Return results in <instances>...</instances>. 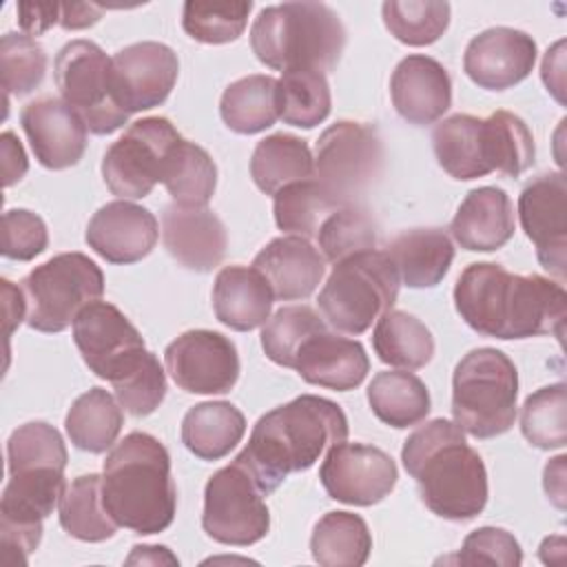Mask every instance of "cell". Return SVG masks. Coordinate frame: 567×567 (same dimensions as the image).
Listing matches in <instances>:
<instances>
[{"mask_svg": "<svg viewBox=\"0 0 567 567\" xmlns=\"http://www.w3.org/2000/svg\"><path fill=\"white\" fill-rule=\"evenodd\" d=\"M454 306L478 334L494 339L563 337L567 295L543 275H514L494 261L470 264L456 286Z\"/></svg>", "mask_w": 567, "mask_h": 567, "instance_id": "1", "label": "cell"}, {"mask_svg": "<svg viewBox=\"0 0 567 567\" xmlns=\"http://www.w3.org/2000/svg\"><path fill=\"white\" fill-rule=\"evenodd\" d=\"M348 439L343 410L323 396L301 394L255 423L246 447L235 456L272 494L292 472L310 470L321 454Z\"/></svg>", "mask_w": 567, "mask_h": 567, "instance_id": "2", "label": "cell"}, {"mask_svg": "<svg viewBox=\"0 0 567 567\" xmlns=\"http://www.w3.org/2000/svg\"><path fill=\"white\" fill-rule=\"evenodd\" d=\"M401 461L432 514L461 523L485 509L487 470L456 423L434 419L414 430L401 447Z\"/></svg>", "mask_w": 567, "mask_h": 567, "instance_id": "3", "label": "cell"}, {"mask_svg": "<svg viewBox=\"0 0 567 567\" xmlns=\"http://www.w3.org/2000/svg\"><path fill=\"white\" fill-rule=\"evenodd\" d=\"M102 501L111 518L135 534L164 532L177 509L171 454L148 432H131L106 454Z\"/></svg>", "mask_w": 567, "mask_h": 567, "instance_id": "4", "label": "cell"}, {"mask_svg": "<svg viewBox=\"0 0 567 567\" xmlns=\"http://www.w3.org/2000/svg\"><path fill=\"white\" fill-rule=\"evenodd\" d=\"M257 60L275 71L310 69L328 73L346 47V27L323 2H284L264 7L250 29Z\"/></svg>", "mask_w": 567, "mask_h": 567, "instance_id": "5", "label": "cell"}, {"mask_svg": "<svg viewBox=\"0 0 567 567\" xmlns=\"http://www.w3.org/2000/svg\"><path fill=\"white\" fill-rule=\"evenodd\" d=\"M518 370L496 348L470 350L452 374L454 423L474 439L505 434L516 419Z\"/></svg>", "mask_w": 567, "mask_h": 567, "instance_id": "6", "label": "cell"}, {"mask_svg": "<svg viewBox=\"0 0 567 567\" xmlns=\"http://www.w3.org/2000/svg\"><path fill=\"white\" fill-rule=\"evenodd\" d=\"M399 286V272L385 250H363L334 264L317 303L326 323L341 334L357 337L392 310Z\"/></svg>", "mask_w": 567, "mask_h": 567, "instance_id": "7", "label": "cell"}, {"mask_svg": "<svg viewBox=\"0 0 567 567\" xmlns=\"http://www.w3.org/2000/svg\"><path fill=\"white\" fill-rule=\"evenodd\" d=\"M27 323L38 332H62L82 308L104 292L100 266L84 252H60L22 279Z\"/></svg>", "mask_w": 567, "mask_h": 567, "instance_id": "8", "label": "cell"}, {"mask_svg": "<svg viewBox=\"0 0 567 567\" xmlns=\"http://www.w3.org/2000/svg\"><path fill=\"white\" fill-rule=\"evenodd\" d=\"M53 78L62 100L91 133L109 135L126 124L128 113L113 93V62L93 40L66 42L55 55Z\"/></svg>", "mask_w": 567, "mask_h": 567, "instance_id": "9", "label": "cell"}, {"mask_svg": "<svg viewBox=\"0 0 567 567\" xmlns=\"http://www.w3.org/2000/svg\"><path fill=\"white\" fill-rule=\"evenodd\" d=\"M73 341L89 370L113 388L124 385L151 361L140 330L109 301H93L73 321Z\"/></svg>", "mask_w": 567, "mask_h": 567, "instance_id": "10", "label": "cell"}, {"mask_svg": "<svg viewBox=\"0 0 567 567\" xmlns=\"http://www.w3.org/2000/svg\"><path fill=\"white\" fill-rule=\"evenodd\" d=\"M255 476L237 458L217 470L204 487V532L221 543L248 547L270 529V512Z\"/></svg>", "mask_w": 567, "mask_h": 567, "instance_id": "11", "label": "cell"}, {"mask_svg": "<svg viewBox=\"0 0 567 567\" xmlns=\"http://www.w3.org/2000/svg\"><path fill=\"white\" fill-rule=\"evenodd\" d=\"M381 168L383 142L372 124L339 120L317 140L315 175L343 204H357Z\"/></svg>", "mask_w": 567, "mask_h": 567, "instance_id": "12", "label": "cell"}, {"mask_svg": "<svg viewBox=\"0 0 567 567\" xmlns=\"http://www.w3.org/2000/svg\"><path fill=\"white\" fill-rule=\"evenodd\" d=\"M182 135L171 120L153 115L133 122L120 140H115L102 159V177L106 188L120 199H142L157 182L166 155Z\"/></svg>", "mask_w": 567, "mask_h": 567, "instance_id": "13", "label": "cell"}, {"mask_svg": "<svg viewBox=\"0 0 567 567\" xmlns=\"http://www.w3.org/2000/svg\"><path fill=\"white\" fill-rule=\"evenodd\" d=\"M175 385L190 394H226L239 379L235 343L215 330H186L164 350Z\"/></svg>", "mask_w": 567, "mask_h": 567, "instance_id": "14", "label": "cell"}, {"mask_svg": "<svg viewBox=\"0 0 567 567\" xmlns=\"http://www.w3.org/2000/svg\"><path fill=\"white\" fill-rule=\"evenodd\" d=\"M396 463L381 447L365 443H337L326 452L319 481L326 494L339 503L370 507L383 501L396 485Z\"/></svg>", "mask_w": 567, "mask_h": 567, "instance_id": "15", "label": "cell"}, {"mask_svg": "<svg viewBox=\"0 0 567 567\" xmlns=\"http://www.w3.org/2000/svg\"><path fill=\"white\" fill-rule=\"evenodd\" d=\"M111 62L113 93L128 115L164 104L179 73L177 53L168 44L153 40L120 49Z\"/></svg>", "mask_w": 567, "mask_h": 567, "instance_id": "16", "label": "cell"}, {"mask_svg": "<svg viewBox=\"0 0 567 567\" xmlns=\"http://www.w3.org/2000/svg\"><path fill=\"white\" fill-rule=\"evenodd\" d=\"M518 219L536 246L540 266L563 284L567 264V184L560 171L543 173L520 190Z\"/></svg>", "mask_w": 567, "mask_h": 567, "instance_id": "17", "label": "cell"}, {"mask_svg": "<svg viewBox=\"0 0 567 567\" xmlns=\"http://www.w3.org/2000/svg\"><path fill=\"white\" fill-rule=\"evenodd\" d=\"M536 42L512 27H492L474 35L463 53V71L487 91H505L523 82L536 64Z\"/></svg>", "mask_w": 567, "mask_h": 567, "instance_id": "18", "label": "cell"}, {"mask_svg": "<svg viewBox=\"0 0 567 567\" xmlns=\"http://www.w3.org/2000/svg\"><path fill=\"white\" fill-rule=\"evenodd\" d=\"M22 131L35 159L51 171L75 166L86 151V124L60 97H38L20 111Z\"/></svg>", "mask_w": 567, "mask_h": 567, "instance_id": "19", "label": "cell"}, {"mask_svg": "<svg viewBox=\"0 0 567 567\" xmlns=\"http://www.w3.org/2000/svg\"><path fill=\"white\" fill-rule=\"evenodd\" d=\"M159 226L155 215L133 202L115 199L104 204L86 226V244L109 264H135L157 244Z\"/></svg>", "mask_w": 567, "mask_h": 567, "instance_id": "20", "label": "cell"}, {"mask_svg": "<svg viewBox=\"0 0 567 567\" xmlns=\"http://www.w3.org/2000/svg\"><path fill=\"white\" fill-rule=\"evenodd\" d=\"M439 166L454 179H476L498 171V151L489 117L454 113L432 131Z\"/></svg>", "mask_w": 567, "mask_h": 567, "instance_id": "21", "label": "cell"}, {"mask_svg": "<svg viewBox=\"0 0 567 567\" xmlns=\"http://www.w3.org/2000/svg\"><path fill=\"white\" fill-rule=\"evenodd\" d=\"M162 241L168 255L188 270L210 272L224 261L228 233L208 208L168 204L162 213Z\"/></svg>", "mask_w": 567, "mask_h": 567, "instance_id": "22", "label": "cell"}, {"mask_svg": "<svg viewBox=\"0 0 567 567\" xmlns=\"http://www.w3.org/2000/svg\"><path fill=\"white\" fill-rule=\"evenodd\" d=\"M390 95L405 122L425 126L443 117L452 106V80L439 60L414 53L403 58L392 71Z\"/></svg>", "mask_w": 567, "mask_h": 567, "instance_id": "23", "label": "cell"}, {"mask_svg": "<svg viewBox=\"0 0 567 567\" xmlns=\"http://www.w3.org/2000/svg\"><path fill=\"white\" fill-rule=\"evenodd\" d=\"M292 370L310 385L348 392L363 383L370 361L359 341L323 328L299 346Z\"/></svg>", "mask_w": 567, "mask_h": 567, "instance_id": "24", "label": "cell"}, {"mask_svg": "<svg viewBox=\"0 0 567 567\" xmlns=\"http://www.w3.org/2000/svg\"><path fill=\"white\" fill-rule=\"evenodd\" d=\"M252 268L268 281L275 299L295 301L317 290L326 272V259L310 239L284 235L275 237L257 252Z\"/></svg>", "mask_w": 567, "mask_h": 567, "instance_id": "25", "label": "cell"}, {"mask_svg": "<svg viewBox=\"0 0 567 567\" xmlns=\"http://www.w3.org/2000/svg\"><path fill=\"white\" fill-rule=\"evenodd\" d=\"M514 206L509 195L496 186H481L465 195L450 224L454 241L470 252L503 248L514 235Z\"/></svg>", "mask_w": 567, "mask_h": 567, "instance_id": "26", "label": "cell"}, {"mask_svg": "<svg viewBox=\"0 0 567 567\" xmlns=\"http://www.w3.org/2000/svg\"><path fill=\"white\" fill-rule=\"evenodd\" d=\"M272 290L259 270L248 266H224L213 284L215 317L237 332L264 326L272 310Z\"/></svg>", "mask_w": 567, "mask_h": 567, "instance_id": "27", "label": "cell"}, {"mask_svg": "<svg viewBox=\"0 0 567 567\" xmlns=\"http://www.w3.org/2000/svg\"><path fill=\"white\" fill-rule=\"evenodd\" d=\"M385 255L408 288H434L452 266L454 246L441 228H412L396 235Z\"/></svg>", "mask_w": 567, "mask_h": 567, "instance_id": "28", "label": "cell"}, {"mask_svg": "<svg viewBox=\"0 0 567 567\" xmlns=\"http://www.w3.org/2000/svg\"><path fill=\"white\" fill-rule=\"evenodd\" d=\"M246 419L228 401H204L182 419V443L202 461H219L244 439Z\"/></svg>", "mask_w": 567, "mask_h": 567, "instance_id": "29", "label": "cell"}, {"mask_svg": "<svg viewBox=\"0 0 567 567\" xmlns=\"http://www.w3.org/2000/svg\"><path fill=\"white\" fill-rule=\"evenodd\" d=\"M250 177L266 195L315 177V157L308 142L290 133H272L259 140L250 157Z\"/></svg>", "mask_w": 567, "mask_h": 567, "instance_id": "30", "label": "cell"}, {"mask_svg": "<svg viewBox=\"0 0 567 567\" xmlns=\"http://www.w3.org/2000/svg\"><path fill=\"white\" fill-rule=\"evenodd\" d=\"M368 403L379 421L403 430L421 423L430 414V392L425 383L408 370H385L372 377Z\"/></svg>", "mask_w": 567, "mask_h": 567, "instance_id": "31", "label": "cell"}, {"mask_svg": "<svg viewBox=\"0 0 567 567\" xmlns=\"http://www.w3.org/2000/svg\"><path fill=\"white\" fill-rule=\"evenodd\" d=\"M219 115L239 135H255L270 128L279 117L277 80L259 73L235 80L221 93Z\"/></svg>", "mask_w": 567, "mask_h": 567, "instance_id": "32", "label": "cell"}, {"mask_svg": "<svg viewBox=\"0 0 567 567\" xmlns=\"http://www.w3.org/2000/svg\"><path fill=\"white\" fill-rule=\"evenodd\" d=\"M162 184L173 197V204L184 208H206L215 195L217 166L202 146L182 137L166 155Z\"/></svg>", "mask_w": 567, "mask_h": 567, "instance_id": "33", "label": "cell"}, {"mask_svg": "<svg viewBox=\"0 0 567 567\" xmlns=\"http://www.w3.org/2000/svg\"><path fill=\"white\" fill-rule=\"evenodd\" d=\"M370 549L368 523L352 512L323 514L310 536V554L323 567H361L368 563Z\"/></svg>", "mask_w": 567, "mask_h": 567, "instance_id": "34", "label": "cell"}, {"mask_svg": "<svg viewBox=\"0 0 567 567\" xmlns=\"http://www.w3.org/2000/svg\"><path fill=\"white\" fill-rule=\"evenodd\" d=\"M124 425V412L104 388L80 394L66 412L64 427L78 450L102 454L113 447Z\"/></svg>", "mask_w": 567, "mask_h": 567, "instance_id": "35", "label": "cell"}, {"mask_svg": "<svg viewBox=\"0 0 567 567\" xmlns=\"http://www.w3.org/2000/svg\"><path fill=\"white\" fill-rule=\"evenodd\" d=\"M377 357L394 368L419 370L434 357V337L427 326L403 310H388L372 332Z\"/></svg>", "mask_w": 567, "mask_h": 567, "instance_id": "36", "label": "cell"}, {"mask_svg": "<svg viewBox=\"0 0 567 567\" xmlns=\"http://www.w3.org/2000/svg\"><path fill=\"white\" fill-rule=\"evenodd\" d=\"M58 514L62 529L84 543L113 538L120 527L104 507L100 474H82L73 478L60 498Z\"/></svg>", "mask_w": 567, "mask_h": 567, "instance_id": "37", "label": "cell"}, {"mask_svg": "<svg viewBox=\"0 0 567 567\" xmlns=\"http://www.w3.org/2000/svg\"><path fill=\"white\" fill-rule=\"evenodd\" d=\"M272 197V213L279 230L306 239L317 237L326 217L346 206L317 177L288 184Z\"/></svg>", "mask_w": 567, "mask_h": 567, "instance_id": "38", "label": "cell"}, {"mask_svg": "<svg viewBox=\"0 0 567 567\" xmlns=\"http://www.w3.org/2000/svg\"><path fill=\"white\" fill-rule=\"evenodd\" d=\"M279 117L299 128H315L332 109L330 84L323 73L310 69L284 71L277 80Z\"/></svg>", "mask_w": 567, "mask_h": 567, "instance_id": "39", "label": "cell"}, {"mask_svg": "<svg viewBox=\"0 0 567 567\" xmlns=\"http://www.w3.org/2000/svg\"><path fill=\"white\" fill-rule=\"evenodd\" d=\"M450 11L441 0H388L381 7L385 29L408 47L436 42L450 24Z\"/></svg>", "mask_w": 567, "mask_h": 567, "instance_id": "40", "label": "cell"}, {"mask_svg": "<svg viewBox=\"0 0 567 567\" xmlns=\"http://www.w3.org/2000/svg\"><path fill=\"white\" fill-rule=\"evenodd\" d=\"M379 228L372 215L359 204H346L326 217L317 230V241L323 259L332 266L363 250H374Z\"/></svg>", "mask_w": 567, "mask_h": 567, "instance_id": "41", "label": "cell"}, {"mask_svg": "<svg viewBox=\"0 0 567 567\" xmlns=\"http://www.w3.org/2000/svg\"><path fill=\"white\" fill-rule=\"evenodd\" d=\"M520 432L538 450L567 443V385L554 383L529 394L520 410Z\"/></svg>", "mask_w": 567, "mask_h": 567, "instance_id": "42", "label": "cell"}, {"mask_svg": "<svg viewBox=\"0 0 567 567\" xmlns=\"http://www.w3.org/2000/svg\"><path fill=\"white\" fill-rule=\"evenodd\" d=\"M252 11L250 0L241 2H184L182 27L184 31L204 44H226L237 40Z\"/></svg>", "mask_w": 567, "mask_h": 567, "instance_id": "43", "label": "cell"}, {"mask_svg": "<svg viewBox=\"0 0 567 567\" xmlns=\"http://www.w3.org/2000/svg\"><path fill=\"white\" fill-rule=\"evenodd\" d=\"M323 328V317H319L310 306H284L264 323L261 348L272 363L292 368L299 346Z\"/></svg>", "mask_w": 567, "mask_h": 567, "instance_id": "44", "label": "cell"}, {"mask_svg": "<svg viewBox=\"0 0 567 567\" xmlns=\"http://www.w3.org/2000/svg\"><path fill=\"white\" fill-rule=\"evenodd\" d=\"M0 73L7 95L22 97L35 91L47 73L42 44L27 33H4L0 40Z\"/></svg>", "mask_w": 567, "mask_h": 567, "instance_id": "45", "label": "cell"}, {"mask_svg": "<svg viewBox=\"0 0 567 567\" xmlns=\"http://www.w3.org/2000/svg\"><path fill=\"white\" fill-rule=\"evenodd\" d=\"M452 560L461 565L518 567L523 563V551L509 532L501 527H478L465 536L461 551Z\"/></svg>", "mask_w": 567, "mask_h": 567, "instance_id": "46", "label": "cell"}, {"mask_svg": "<svg viewBox=\"0 0 567 567\" xmlns=\"http://www.w3.org/2000/svg\"><path fill=\"white\" fill-rule=\"evenodd\" d=\"M49 246L47 224L27 208H11L2 215V255L16 261H31Z\"/></svg>", "mask_w": 567, "mask_h": 567, "instance_id": "47", "label": "cell"}, {"mask_svg": "<svg viewBox=\"0 0 567 567\" xmlns=\"http://www.w3.org/2000/svg\"><path fill=\"white\" fill-rule=\"evenodd\" d=\"M60 4L62 2H18V24L27 35H40L53 24H60Z\"/></svg>", "mask_w": 567, "mask_h": 567, "instance_id": "48", "label": "cell"}, {"mask_svg": "<svg viewBox=\"0 0 567 567\" xmlns=\"http://www.w3.org/2000/svg\"><path fill=\"white\" fill-rule=\"evenodd\" d=\"M0 148H2V177H4V186L9 188L24 177V173L29 171V159L13 131H4L0 135Z\"/></svg>", "mask_w": 567, "mask_h": 567, "instance_id": "49", "label": "cell"}, {"mask_svg": "<svg viewBox=\"0 0 567 567\" xmlns=\"http://www.w3.org/2000/svg\"><path fill=\"white\" fill-rule=\"evenodd\" d=\"M2 308H4V334L7 339L13 334L16 326L27 319V299L20 288H16L9 279H2Z\"/></svg>", "mask_w": 567, "mask_h": 567, "instance_id": "50", "label": "cell"}, {"mask_svg": "<svg viewBox=\"0 0 567 567\" xmlns=\"http://www.w3.org/2000/svg\"><path fill=\"white\" fill-rule=\"evenodd\" d=\"M102 16V7L97 4H84V2H71V4H60V27L66 31L75 29H86L95 24Z\"/></svg>", "mask_w": 567, "mask_h": 567, "instance_id": "51", "label": "cell"}, {"mask_svg": "<svg viewBox=\"0 0 567 567\" xmlns=\"http://www.w3.org/2000/svg\"><path fill=\"white\" fill-rule=\"evenodd\" d=\"M565 461H567V456L560 454V456L551 458L543 472L545 492L558 509H565Z\"/></svg>", "mask_w": 567, "mask_h": 567, "instance_id": "52", "label": "cell"}]
</instances>
